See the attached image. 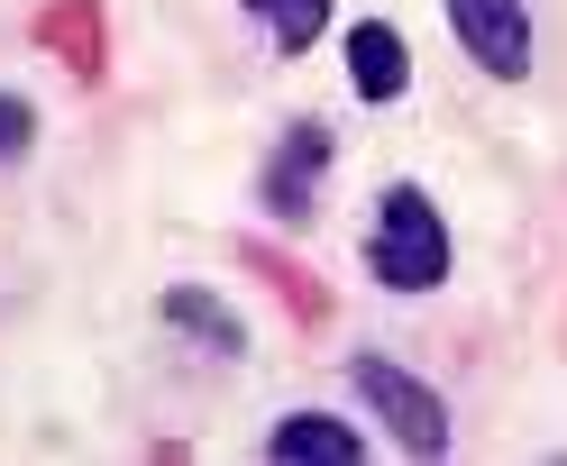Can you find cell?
<instances>
[{
	"mask_svg": "<svg viewBox=\"0 0 567 466\" xmlns=\"http://www.w3.org/2000/svg\"><path fill=\"white\" fill-rule=\"evenodd\" d=\"M38 46H55L74 74H101V10L92 0H55V10L38 19Z\"/></svg>",
	"mask_w": 567,
	"mask_h": 466,
	"instance_id": "ba28073f",
	"label": "cell"
},
{
	"mask_svg": "<svg viewBox=\"0 0 567 466\" xmlns=\"http://www.w3.org/2000/svg\"><path fill=\"white\" fill-rule=\"evenodd\" d=\"M238 10H257L275 28V55H311L330 28V0H238Z\"/></svg>",
	"mask_w": 567,
	"mask_h": 466,
	"instance_id": "9c48e42d",
	"label": "cell"
},
{
	"mask_svg": "<svg viewBox=\"0 0 567 466\" xmlns=\"http://www.w3.org/2000/svg\"><path fill=\"white\" fill-rule=\"evenodd\" d=\"M28 147H38V101H28V92H0V165H19Z\"/></svg>",
	"mask_w": 567,
	"mask_h": 466,
	"instance_id": "30bf717a",
	"label": "cell"
},
{
	"mask_svg": "<svg viewBox=\"0 0 567 466\" xmlns=\"http://www.w3.org/2000/svg\"><path fill=\"white\" fill-rule=\"evenodd\" d=\"M330 156H339V137H330V120H284V137H275V156H266V210L284 229H302L311 210H321V174H330Z\"/></svg>",
	"mask_w": 567,
	"mask_h": 466,
	"instance_id": "3957f363",
	"label": "cell"
},
{
	"mask_svg": "<svg viewBox=\"0 0 567 466\" xmlns=\"http://www.w3.org/2000/svg\"><path fill=\"white\" fill-rule=\"evenodd\" d=\"M348 92L375 101V111L412 92V46H403L394 19H358V28H348Z\"/></svg>",
	"mask_w": 567,
	"mask_h": 466,
	"instance_id": "5b68a950",
	"label": "cell"
},
{
	"mask_svg": "<svg viewBox=\"0 0 567 466\" xmlns=\"http://www.w3.org/2000/svg\"><path fill=\"white\" fill-rule=\"evenodd\" d=\"M266 457H275V466H311V457H321V466H358L367 439H358L348 421H330V412H284V421L266 429Z\"/></svg>",
	"mask_w": 567,
	"mask_h": 466,
	"instance_id": "8992f818",
	"label": "cell"
},
{
	"mask_svg": "<svg viewBox=\"0 0 567 466\" xmlns=\"http://www.w3.org/2000/svg\"><path fill=\"white\" fill-rule=\"evenodd\" d=\"M348 384H358L367 412H384V429H394L412 457H440V448H449V403H440L421 375L384 366V356H358V366H348Z\"/></svg>",
	"mask_w": 567,
	"mask_h": 466,
	"instance_id": "7a4b0ae2",
	"label": "cell"
},
{
	"mask_svg": "<svg viewBox=\"0 0 567 466\" xmlns=\"http://www.w3.org/2000/svg\"><path fill=\"white\" fill-rule=\"evenodd\" d=\"M367 275L384 293H440L449 283V220L421 184H384L367 220Z\"/></svg>",
	"mask_w": 567,
	"mask_h": 466,
	"instance_id": "6da1fadb",
	"label": "cell"
},
{
	"mask_svg": "<svg viewBox=\"0 0 567 466\" xmlns=\"http://www.w3.org/2000/svg\"><path fill=\"white\" fill-rule=\"evenodd\" d=\"M156 311H165V330H193L202 348H220V356H238V348H247V320H238V311H220V302L202 293V283H174Z\"/></svg>",
	"mask_w": 567,
	"mask_h": 466,
	"instance_id": "52a82bcc",
	"label": "cell"
},
{
	"mask_svg": "<svg viewBox=\"0 0 567 466\" xmlns=\"http://www.w3.org/2000/svg\"><path fill=\"white\" fill-rule=\"evenodd\" d=\"M449 28L476 55V74H494V83L530 74V0H449Z\"/></svg>",
	"mask_w": 567,
	"mask_h": 466,
	"instance_id": "277c9868",
	"label": "cell"
}]
</instances>
